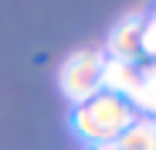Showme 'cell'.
Returning <instances> with one entry per match:
<instances>
[{
    "label": "cell",
    "mask_w": 156,
    "mask_h": 150,
    "mask_svg": "<svg viewBox=\"0 0 156 150\" xmlns=\"http://www.w3.org/2000/svg\"><path fill=\"white\" fill-rule=\"evenodd\" d=\"M143 85V68L129 65V62H112L105 58V68H102V92H112L126 103H133V96Z\"/></svg>",
    "instance_id": "4"
},
{
    "label": "cell",
    "mask_w": 156,
    "mask_h": 150,
    "mask_svg": "<svg viewBox=\"0 0 156 150\" xmlns=\"http://www.w3.org/2000/svg\"><path fill=\"white\" fill-rule=\"evenodd\" d=\"M102 68H105L102 48H78V51H71L58 68L61 96L71 106H82L88 99H95L102 92Z\"/></svg>",
    "instance_id": "2"
},
{
    "label": "cell",
    "mask_w": 156,
    "mask_h": 150,
    "mask_svg": "<svg viewBox=\"0 0 156 150\" xmlns=\"http://www.w3.org/2000/svg\"><path fill=\"white\" fill-rule=\"evenodd\" d=\"M149 21H156V14H153V17H149Z\"/></svg>",
    "instance_id": "8"
},
{
    "label": "cell",
    "mask_w": 156,
    "mask_h": 150,
    "mask_svg": "<svg viewBox=\"0 0 156 150\" xmlns=\"http://www.w3.org/2000/svg\"><path fill=\"white\" fill-rule=\"evenodd\" d=\"M119 150H156V123L153 119H136L119 140H115Z\"/></svg>",
    "instance_id": "5"
},
{
    "label": "cell",
    "mask_w": 156,
    "mask_h": 150,
    "mask_svg": "<svg viewBox=\"0 0 156 150\" xmlns=\"http://www.w3.org/2000/svg\"><path fill=\"white\" fill-rule=\"evenodd\" d=\"M143 55L156 58V21H143Z\"/></svg>",
    "instance_id": "6"
},
{
    "label": "cell",
    "mask_w": 156,
    "mask_h": 150,
    "mask_svg": "<svg viewBox=\"0 0 156 150\" xmlns=\"http://www.w3.org/2000/svg\"><path fill=\"white\" fill-rule=\"evenodd\" d=\"M105 58L112 62H129V65H136V58L143 55V17H122L109 41H105V51H102Z\"/></svg>",
    "instance_id": "3"
},
{
    "label": "cell",
    "mask_w": 156,
    "mask_h": 150,
    "mask_svg": "<svg viewBox=\"0 0 156 150\" xmlns=\"http://www.w3.org/2000/svg\"><path fill=\"white\" fill-rule=\"evenodd\" d=\"M92 150H119L115 143H102V147H92Z\"/></svg>",
    "instance_id": "7"
},
{
    "label": "cell",
    "mask_w": 156,
    "mask_h": 150,
    "mask_svg": "<svg viewBox=\"0 0 156 150\" xmlns=\"http://www.w3.org/2000/svg\"><path fill=\"white\" fill-rule=\"evenodd\" d=\"M136 119H139L136 109L126 99H119L112 92H98L95 99L71 109V130L88 147H102V143H115Z\"/></svg>",
    "instance_id": "1"
}]
</instances>
